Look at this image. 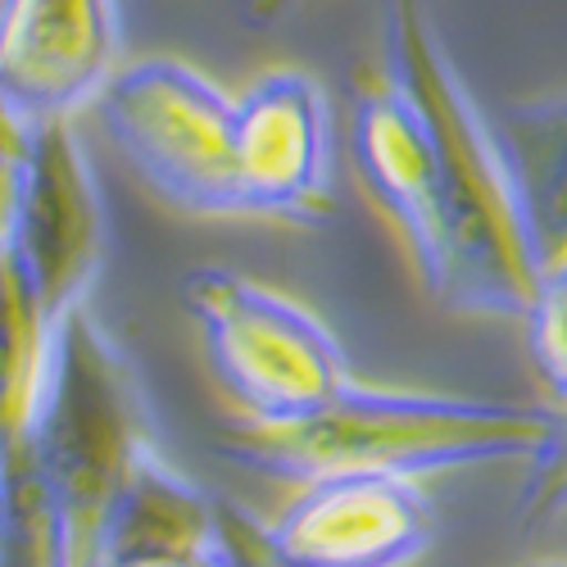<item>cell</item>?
Returning <instances> with one entry per match:
<instances>
[{
	"label": "cell",
	"mask_w": 567,
	"mask_h": 567,
	"mask_svg": "<svg viewBox=\"0 0 567 567\" xmlns=\"http://www.w3.org/2000/svg\"><path fill=\"white\" fill-rule=\"evenodd\" d=\"M527 354L554 404H567V259L549 264L523 313Z\"/></svg>",
	"instance_id": "obj_13"
},
{
	"label": "cell",
	"mask_w": 567,
	"mask_h": 567,
	"mask_svg": "<svg viewBox=\"0 0 567 567\" xmlns=\"http://www.w3.org/2000/svg\"><path fill=\"white\" fill-rule=\"evenodd\" d=\"M327 96L305 69H272L236 96L231 173L241 214L318 223L327 214Z\"/></svg>",
	"instance_id": "obj_9"
},
{
	"label": "cell",
	"mask_w": 567,
	"mask_h": 567,
	"mask_svg": "<svg viewBox=\"0 0 567 567\" xmlns=\"http://www.w3.org/2000/svg\"><path fill=\"white\" fill-rule=\"evenodd\" d=\"M350 151L359 164V177L368 196L377 200L400 241L409 246V259L432 291L441 272V196H436V155L427 127L417 110L400 96V86L377 82L354 101L350 118Z\"/></svg>",
	"instance_id": "obj_10"
},
{
	"label": "cell",
	"mask_w": 567,
	"mask_h": 567,
	"mask_svg": "<svg viewBox=\"0 0 567 567\" xmlns=\"http://www.w3.org/2000/svg\"><path fill=\"white\" fill-rule=\"evenodd\" d=\"M300 6H309V0H241V19L246 23H277L296 14Z\"/></svg>",
	"instance_id": "obj_17"
},
{
	"label": "cell",
	"mask_w": 567,
	"mask_h": 567,
	"mask_svg": "<svg viewBox=\"0 0 567 567\" xmlns=\"http://www.w3.org/2000/svg\"><path fill=\"white\" fill-rule=\"evenodd\" d=\"M118 55V0H0V91L23 123L96 105Z\"/></svg>",
	"instance_id": "obj_8"
},
{
	"label": "cell",
	"mask_w": 567,
	"mask_h": 567,
	"mask_svg": "<svg viewBox=\"0 0 567 567\" xmlns=\"http://www.w3.org/2000/svg\"><path fill=\"white\" fill-rule=\"evenodd\" d=\"M223 545V513L218 495L196 486L192 477L151 450L127 477L101 549L96 567H127L146 558H182V554H209Z\"/></svg>",
	"instance_id": "obj_11"
},
{
	"label": "cell",
	"mask_w": 567,
	"mask_h": 567,
	"mask_svg": "<svg viewBox=\"0 0 567 567\" xmlns=\"http://www.w3.org/2000/svg\"><path fill=\"white\" fill-rule=\"evenodd\" d=\"M554 427L549 404H508L436 391H386L350 382L332 404L300 422L255 427L241 422L218 436V454L272 482L363 477H436L486 463H532Z\"/></svg>",
	"instance_id": "obj_2"
},
{
	"label": "cell",
	"mask_w": 567,
	"mask_h": 567,
	"mask_svg": "<svg viewBox=\"0 0 567 567\" xmlns=\"http://www.w3.org/2000/svg\"><path fill=\"white\" fill-rule=\"evenodd\" d=\"M96 118L159 200L205 218H241L231 173L236 96L200 69L168 55L132 60L96 96Z\"/></svg>",
	"instance_id": "obj_5"
},
{
	"label": "cell",
	"mask_w": 567,
	"mask_h": 567,
	"mask_svg": "<svg viewBox=\"0 0 567 567\" xmlns=\"http://www.w3.org/2000/svg\"><path fill=\"white\" fill-rule=\"evenodd\" d=\"M432 499L404 477L305 482L272 523L268 545L291 567H409L432 545Z\"/></svg>",
	"instance_id": "obj_7"
},
{
	"label": "cell",
	"mask_w": 567,
	"mask_h": 567,
	"mask_svg": "<svg viewBox=\"0 0 567 567\" xmlns=\"http://www.w3.org/2000/svg\"><path fill=\"white\" fill-rule=\"evenodd\" d=\"M155 450L141 377L91 305L64 313L32 417V499L51 567H96L110 513Z\"/></svg>",
	"instance_id": "obj_3"
},
{
	"label": "cell",
	"mask_w": 567,
	"mask_h": 567,
	"mask_svg": "<svg viewBox=\"0 0 567 567\" xmlns=\"http://www.w3.org/2000/svg\"><path fill=\"white\" fill-rule=\"evenodd\" d=\"M549 409H554L549 441L527 463V482L517 491V523L527 532L549 527L567 513V404H549Z\"/></svg>",
	"instance_id": "obj_14"
},
{
	"label": "cell",
	"mask_w": 567,
	"mask_h": 567,
	"mask_svg": "<svg viewBox=\"0 0 567 567\" xmlns=\"http://www.w3.org/2000/svg\"><path fill=\"white\" fill-rule=\"evenodd\" d=\"M127 567H231L227 545L209 549V554H182V558H146V563H127Z\"/></svg>",
	"instance_id": "obj_18"
},
{
	"label": "cell",
	"mask_w": 567,
	"mask_h": 567,
	"mask_svg": "<svg viewBox=\"0 0 567 567\" xmlns=\"http://www.w3.org/2000/svg\"><path fill=\"white\" fill-rule=\"evenodd\" d=\"M386 82L417 110L436 155L441 272L427 296L454 313L523 322L540 264L527 246L491 114L472 101L422 0L386 6Z\"/></svg>",
	"instance_id": "obj_1"
},
{
	"label": "cell",
	"mask_w": 567,
	"mask_h": 567,
	"mask_svg": "<svg viewBox=\"0 0 567 567\" xmlns=\"http://www.w3.org/2000/svg\"><path fill=\"white\" fill-rule=\"evenodd\" d=\"M527 567H567V558H549V563H527Z\"/></svg>",
	"instance_id": "obj_20"
},
{
	"label": "cell",
	"mask_w": 567,
	"mask_h": 567,
	"mask_svg": "<svg viewBox=\"0 0 567 567\" xmlns=\"http://www.w3.org/2000/svg\"><path fill=\"white\" fill-rule=\"evenodd\" d=\"M182 305L196 318L205 359L241 422H300L354 382L341 341L305 305L246 272L192 268L182 277Z\"/></svg>",
	"instance_id": "obj_4"
},
{
	"label": "cell",
	"mask_w": 567,
	"mask_h": 567,
	"mask_svg": "<svg viewBox=\"0 0 567 567\" xmlns=\"http://www.w3.org/2000/svg\"><path fill=\"white\" fill-rule=\"evenodd\" d=\"M0 567H51L37 504H23L0 472Z\"/></svg>",
	"instance_id": "obj_15"
},
{
	"label": "cell",
	"mask_w": 567,
	"mask_h": 567,
	"mask_svg": "<svg viewBox=\"0 0 567 567\" xmlns=\"http://www.w3.org/2000/svg\"><path fill=\"white\" fill-rule=\"evenodd\" d=\"M499 155L523 214L527 246L540 264L567 259V91L513 101L491 114Z\"/></svg>",
	"instance_id": "obj_12"
},
{
	"label": "cell",
	"mask_w": 567,
	"mask_h": 567,
	"mask_svg": "<svg viewBox=\"0 0 567 567\" xmlns=\"http://www.w3.org/2000/svg\"><path fill=\"white\" fill-rule=\"evenodd\" d=\"M0 250L45 322L86 305L105 264V196L73 118L28 123L6 182Z\"/></svg>",
	"instance_id": "obj_6"
},
{
	"label": "cell",
	"mask_w": 567,
	"mask_h": 567,
	"mask_svg": "<svg viewBox=\"0 0 567 567\" xmlns=\"http://www.w3.org/2000/svg\"><path fill=\"white\" fill-rule=\"evenodd\" d=\"M23 136H28V123L14 114V105L6 101V91H0V168H10L19 159Z\"/></svg>",
	"instance_id": "obj_16"
},
{
	"label": "cell",
	"mask_w": 567,
	"mask_h": 567,
	"mask_svg": "<svg viewBox=\"0 0 567 567\" xmlns=\"http://www.w3.org/2000/svg\"><path fill=\"white\" fill-rule=\"evenodd\" d=\"M6 182H10V168H0V218H6Z\"/></svg>",
	"instance_id": "obj_19"
}]
</instances>
